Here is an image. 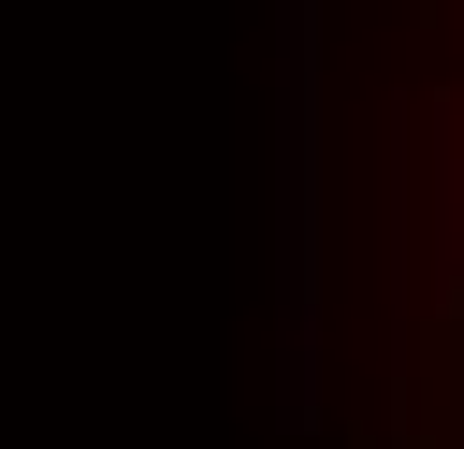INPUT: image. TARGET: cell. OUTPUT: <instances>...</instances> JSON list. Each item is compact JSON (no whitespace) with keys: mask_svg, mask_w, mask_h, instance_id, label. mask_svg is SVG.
<instances>
[{"mask_svg":"<svg viewBox=\"0 0 464 449\" xmlns=\"http://www.w3.org/2000/svg\"><path fill=\"white\" fill-rule=\"evenodd\" d=\"M420 435L464 449V0H420Z\"/></svg>","mask_w":464,"mask_h":449,"instance_id":"6da1fadb","label":"cell"}]
</instances>
